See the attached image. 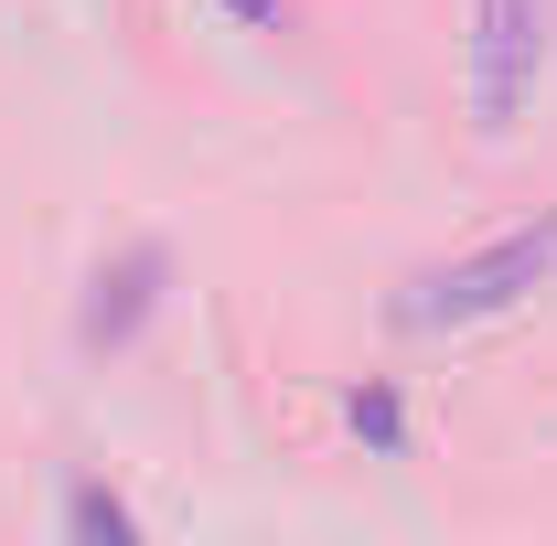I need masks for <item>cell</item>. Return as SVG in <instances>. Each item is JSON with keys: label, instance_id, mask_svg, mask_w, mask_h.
<instances>
[{"label": "cell", "instance_id": "obj_4", "mask_svg": "<svg viewBox=\"0 0 557 546\" xmlns=\"http://www.w3.org/2000/svg\"><path fill=\"white\" fill-rule=\"evenodd\" d=\"M344 429H354V450H375V461H408V397L386 386V375H364L344 397Z\"/></svg>", "mask_w": 557, "mask_h": 546}, {"label": "cell", "instance_id": "obj_3", "mask_svg": "<svg viewBox=\"0 0 557 546\" xmlns=\"http://www.w3.org/2000/svg\"><path fill=\"white\" fill-rule=\"evenodd\" d=\"M161 289H172V247H161V236L119 247L108 269L86 278V311H75V343H86V353H129V343L150 333V311H161Z\"/></svg>", "mask_w": 557, "mask_h": 546}, {"label": "cell", "instance_id": "obj_1", "mask_svg": "<svg viewBox=\"0 0 557 546\" xmlns=\"http://www.w3.org/2000/svg\"><path fill=\"white\" fill-rule=\"evenodd\" d=\"M547 278H557V214H536V225L493 236V247L450 258V269H418V278H408V300H397V322H408V333H472V322L525 311Z\"/></svg>", "mask_w": 557, "mask_h": 546}, {"label": "cell", "instance_id": "obj_5", "mask_svg": "<svg viewBox=\"0 0 557 546\" xmlns=\"http://www.w3.org/2000/svg\"><path fill=\"white\" fill-rule=\"evenodd\" d=\"M65 536H139V514L119 493H97V482H75L65 493Z\"/></svg>", "mask_w": 557, "mask_h": 546}, {"label": "cell", "instance_id": "obj_2", "mask_svg": "<svg viewBox=\"0 0 557 546\" xmlns=\"http://www.w3.org/2000/svg\"><path fill=\"white\" fill-rule=\"evenodd\" d=\"M547 54H557V0H472L461 11V97H472V129L493 150L525 129Z\"/></svg>", "mask_w": 557, "mask_h": 546}, {"label": "cell", "instance_id": "obj_6", "mask_svg": "<svg viewBox=\"0 0 557 546\" xmlns=\"http://www.w3.org/2000/svg\"><path fill=\"white\" fill-rule=\"evenodd\" d=\"M225 22H247V33H289V0H214Z\"/></svg>", "mask_w": 557, "mask_h": 546}]
</instances>
